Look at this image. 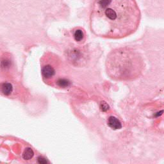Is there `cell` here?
<instances>
[{
	"label": "cell",
	"mask_w": 164,
	"mask_h": 164,
	"mask_svg": "<svg viewBox=\"0 0 164 164\" xmlns=\"http://www.w3.org/2000/svg\"><path fill=\"white\" fill-rule=\"evenodd\" d=\"M140 19L135 0H95L90 15V27L96 36L119 39L135 33Z\"/></svg>",
	"instance_id": "6da1fadb"
},
{
	"label": "cell",
	"mask_w": 164,
	"mask_h": 164,
	"mask_svg": "<svg viewBox=\"0 0 164 164\" xmlns=\"http://www.w3.org/2000/svg\"><path fill=\"white\" fill-rule=\"evenodd\" d=\"M144 67V61L141 56L133 49L127 47L111 51L106 61L107 75L116 81L135 79L141 75Z\"/></svg>",
	"instance_id": "7a4b0ae2"
},
{
	"label": "cell",
	"mask_w": 164,
	"mask_h": 164,
	"mask_svg": "<svg viewBox=\"0 0 164 164\" xmlns=\"http://www.w3.org/2000/svg\"><path fill=\"white\" fill-rule=\"evenodd\" d=\"M56 75V69L51 64H45L42 68V75L46 81L50 80Z\"/></svg>",
	"instance_id": "3957f363"
},
{
	"label": "cell",
	"mask_w": 164,
	"mask_h": 164,
	"mask_svg": "<svg viewBox=\"0 0 164 164\" xmlns=\"http://www.w3.org/2000/svg\"><path fill=\"white\" fill-rule=\"evenodd\" d=\"M108 124L111 128L114 129V130H118V129L122 128V124L119 120L113 116L110 117L108 120Z\"/></svg>",
	"instance_id": "277c9868"
},
{
	"label": "cell",
	"mask_w": 164,
	"mask_h": 164,
	"mask_svg": "<svg viewBox=\"0 0 164 164\" xmlns=\"http://www.w3.org/2000/svg\"><path fill=\"white\" fill-rule=\"evenodd\" d=\"M1 90L3 94H4L6 96L10 95L12 92L13 90V86L10 83H4L2 85Z\"/></svg>",
	"instance_id": "5b68a950"
},
{
	"label": "cell",
	"mask_w": 164,
	"mask_h": 164,
	"mask_svg": "<svg viewBox=\"0 0 164 164\" xmlns=\"http://www.w3.org/2000/svg\"><path fill=\"white\" fill-rule=\"evenodd\" d=\"M85 33L81 29H77L74 33V38L76 41L80 42L85 40Z\"/></svg>",
	"instance_id": "8992f818"
},
{
	"label": "cell",
	"mask_w": 164,
	"mask_h": 164,
	"mask_svg": "<svg viewBox=\"0 0 164 164\" xmlns=\"http://www.w3.org/2000/svg\"><path fill=\"white\" fill-rule=\"evenodd\" d=\"M56 84L58 87H63V88H66L70 86L71 83H70V81L68 80L67 79L65 78H58L56 81Z\"/></svg>",
	"instance_id": "52a82bcc"
},
{
	"label": "cell",
	"mask_w": 164,
	"mask_h": 164,
	"mask_svg": "<svg viewBox=\"0 0 164 164\" xmlns=\"http://www.w3.org/2000/svg\"><path fill=\"white\" fill-rule=\"evenodd\" d=\"M33 155H34V153H33L32 149H31L30 147H28L25 150L24 153H23L22 158L25 160H28L32 158Z\"/></svg>",
	"instance_id": "ba28073f"
},
{
	"label": "cell",
	"mask_w": 164,
	"mask_h": 164,
	"mask_svg": "<svg viewBox=\"0 0 164 164\" xmlns=\"http://www.w3.org/2000/svg\"><path fill=\"white\" fill-rule=\"evenodd\" d=\"M1 65H2V67L3 68H7V67H9L10 65V61L7 60V59H5L3 60L2 63H1Z\"/></svg>",
	"instance_id": "9c48e42d"
},
{
	"label": "cell",
	"mask_w": 164,
	"mask_h": 164,
	"mask_svg": "<svg viewBox=\"0 0 164 164\" xmlns=\"http://www.w3.org/2000/svg\"><path fill=\"white\" fill-rule=\"evenodd\" d=\"M38 162L39 163H42V164H45V163H48V161L47 160L46 158H43V157H39L38 158Z\"/></svg>",
	"instance_id": "30bf717a"
}]
</instances>
